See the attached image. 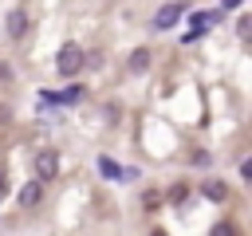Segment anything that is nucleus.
I'll list each match as a JSON object with an SVG mask.
<instances>
[{
    "label": "nucleus",
    "mask_w": 252,
    "mask_h": 236,
    "mask_svg": "<svg viewBox=\"0 0 252 236\" xmlns=\"http://www.w3.org/2000/svg\"><path fill=\"white\" fill-rule=\"evenodd\" d=\"M201 193H205V201H228V185L217 181V177H209V181L201 185Z\"/></svg>",
    "instance_id": "5"
},
{
    "label": "nucleus",
    "mask_w": 252,
    "mask_h": 236,
    "mask_svg": "<svg viewBox=\"0 0 252 236\" xmlns=\"http://www.w3.org/2000/svg\"><path fill=\"white\" fill-rule=\"evenodd\" d=\"M83 63H87V55H83V47H79V43H63V47H59V55H55V67H59V75H63V79H75V75L83 71Z\"/></svg>",
    "instance_id": "1"
},
{
    "label": "nucleus",
    "mask_w": 252,
    "mask_h": 236,
    "mask_svg": "<svg viewBox=\"0 0 252 236\" xmlns=\"http://www.w3.org/2000/svg\"><path fill=\"white\" fill-rule=\"evenodd\" d=\"M24 31H28V16H24L20 8H12V12H8V35H12V39H20Z\"/></svg>",
    "instance_id": "6"
},
{
    "label": "nucleus",
    "mask_w": 252,
    "mask_h": 236,
    "mask_svg": "<svg viewBox=\"0 0 252 236\" xmlns=\"http://www.w3.org/2000/svg\"><path fill=\"white\" fill-rule=\"evenodd\" d=\"M39 201H43V181H28V185L20 189V205H24V208H35Z\"/></svg>",
    "instance_id": "4"
},
{
    "label": "nucleus",
    "mask_w": 252,
    "mask_h": 236,
    "mask_svg": "<svg viewBox=\"0 0 252 236\" xmlns=\"http://www.w3.org/2000/svg\"><path fill=\"white\" fill-rule=\"evenodd\" d=\"M177 20H181V4H165V8L154 16V28H158V31H165V28H173Z\"/></svg>",
    "instance_id": "3"
},
{
    "label": "nucleus",
    "mask_w": 252,
    "mask_h": 236,
    "mask_svg": "<svg viewBox=\"0 0 252 236\" xmlns=\"http://www.w3.org/2000/svg\"><path fill=\"white\" fill-rule=\"evenodd\" d=\"M130 71H134V75H142V71H150V51H146V47H138V51L130 55Z\"/></svg>",
    "instance_id": "7"
},
{
    "label": "nucleus",
    "mask_w": 252,
    "mask_h": 236,
    "mask_svg": "<svg viewBox=\"0 0 252 236\" xmlns=\"http://www.w3.org/2000/svg\"><path fill=\"white\" fill-rule=\"evenodd\" d=\"M154 236H161V232H154Z\"/></svg>",
    "instance_id": "10"
},
{
    "label": "nucleus",
    "mask_w": 252,
    "mask_h": 236,
    "mask_svg": "<svg viewBox=\"0 0 252 236\" xmlns=\"http://www.w3.org/2000/svg\"><path fill=\"white\" fill-rule=\"evenodd\" d=\"M32 165H35V181H51V177H59V153H55V149H39Z\"/></svg>",
    "instance_id": "2"
},
{
    "label": "nucleus",
    "mask_w": 252,
    "mask_h": 236,
    "mask_svg": "<svg viewBox=\"0 0 252 236\" xmlns=\"http://www.w3.org/2000/svg\"><path fill=\"white\" fill-rule=\"evenodd\" d=\"M209 236H236V228H232V224H217Z\"/></svg>",
    "instance_id": "8"
},
{
    "label": "nucleus",
    "mask_w": 252,
    "mask_h": 236,
    "mask_svg": "<svg viewBox=\"0 0 252 236\" xmlns=\"http://www.w3.org/2000/svg\"><path fill=\"white\" fill-rule=\"evenodd\" d=\"M4 189H8V173L0 169V197H4Z\"/></svg>",
    "instance_id": "9"
}]
</instances>
